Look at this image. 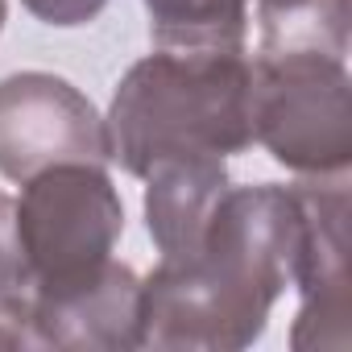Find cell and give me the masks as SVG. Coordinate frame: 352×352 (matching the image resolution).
<instances>
[{"mask_svg":"<svg viewBox=\"0 0 352 352\" xmlns=\"http://www.w3.org/2000/svg\"><path fill=\"white\" fill-rule=\"evenodd\" d=\"M257 54L348 58V0H257Z\"/></svg>","mask_w":352,"mask_h":352,"instance_id":"obj_9","label":"cell"},{"mask_svg":"<svg viewBox=\"0 0 352 352\" xmlns=\"http://www.w3.org/2000/svg\"><path fill=\"white\" fill-rule=\"evenodd\" d=\"M112 162L133 179L170 157H228L253 145L245 50H153L108 104Z\"/></svg>","mask_w":352,"mask_h":352,"instance_id":"obj_2","label":"cell"},{"mask_svg":"<svg viewBox=\"0 0 352 352\" xmlns=\"http://www.w3.org/2000/svg\"><path fill=\"white\" fill-rule=\"evenodd\" d=\"M5 13H9V5H5V0H0V30H5Z\"/></svg>","mask_w":352,"mask_h":352,"instance_id":"obj_12","label":"cell"},{"mask_svg":"<svg viewBox=\"0 0 352 352\" xmlns=\"http://www.w3.org/2000/svg\"><path fill=\"white\" fill-rule=\"evenodd\" d=\"M224 191V157H170L145 174V228L162 261H183L199 249Z\"/></svg>","mask_w":352,"mask_h":352,"instance_id":"obj_8","label":"cell"},{"mask_svg":"<svg viewBox=\"0 0 352 352\" xmlns=\"http://www.w3.org/2000/svg\"><path fill=\"white\" fill-rule=\"evenodd\" d=\"M21 5L42 21V25H54V30H75V25H87L104 13L108 0H21Z\"/></svg>","mask_w":352,"mask_h":352,"instance_id":"obj_11","label":"cell"},{"mask_svg":"<svg viewBox=\"0 0 352 352\" xmlns=\"http://www.w3.org/2000/svg\"><path fill=\"white\" fill-rule=\"evenodd\" d=\"M294 191L278 183H228L199 249L183 261H157L141 278V348L241 352L257 344L294 278Z\"/></svg>","mask_w":352,"mask_h":352,"instance_id":"obj_1","label":"cell"},{"mask_svg":"<svg viewBox=\"0 0 352 352\" xmlns=\"http://www.w3.org/2000/svg\"><path fill=\"white\" fill-rule=\"evenodd\" d=\"M162 50H245L249 0H145Z\"/></svg>","mask_w":352,"mask_h":352,"instance_id":"obj_10","label":"cell"},{"mask_svg":"<svg viewBox=\"0 0 352 352\" xmlns=\"http://www.w3.org/2000/svg\"><path fill=\"white\" fill-rule=\"evenodd\" d=\"M13 232L34 302L112 261L124 232V204L100 162H63L21 183Z\"/></svg>","mask_w":352,"mask_h":352,"instance_id":"obj_3","label":"cell"},{"mask_svg":"<svg viewBox=\"0 0 352 352\" xmlns=\"http://www.w3.org/2000/svg\"><path fill=\"white\" fill-rule=\"evenodd\" d=\"M298 199V253L294 278L302 307L290 327V344L348 348L352 344V294H348V170L315 174L290 187Z\"/></svg>","mask_w":352,"mask_h":352,"instance_id":"obj_6","label":"cell"},{"mask_svg":"<svg viewBox=\"0 0 352 352\" xmlns=\"http://www.w3.org/2000/svg\"><path fill=\"white\" fill-rule=\"evenodd\" d=\"M253 141L286 170L315 179L352 162V79L344 58L278 54L249 63Z\"/></svg>","mask_w":352,"mask_h":352,"instance_id":"obj_4","label":"cell"},{"mask_svg":"<svg viewBox=\"0 0 352 352\" xmlns=\"http://www.w3.org/2000/svg\"><path fill=\"white\" fill-rule=\"evenodd\" d=\"M63 162H112L108 124L63 75L17 71L0 79V179L25 183Z\"/></svg>","mask_w":352,"mask_h":352,"instance_id":"obj_5","label":"cell"},{"mask_svg":"<svg viewBox=\"0 0 352 352\" xmlns=\"http://www.w3.org/2000/svg\"><path fill=\"white\" fill-rule=\"evenodd\" d=\"M25 323L38 348L133 352L141 348V278L112 257L96 274L38 294Z\"/></svg>","mask_w":352,"mask_h":352,"instance_id":"obj_7","label":"cell"}]
</instances>
